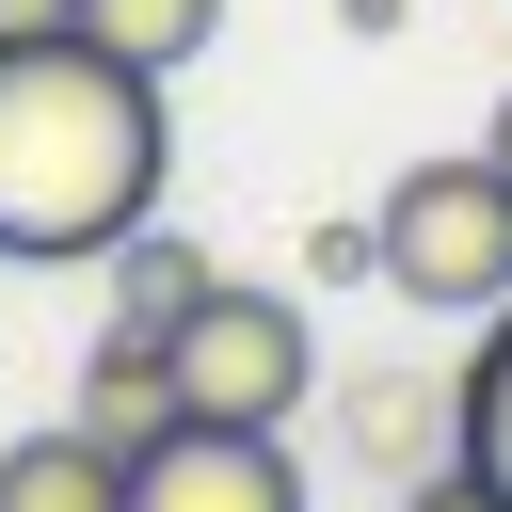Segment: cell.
Masks as SVG:
<instances>
[{
  "label": "cell",
  "instance_id": "obj_10",
  "mask_svg": "<svg viewBox=\"0 0 512 512\" xmlns=\"http://www.w3.org/2000/svg\"><path fill=\"white\" fill-rule=\"evenodd\" d=\"M464 464L512 496V304H496V336L464 352Z\"/></svg>",
  "mask_w": 512,
  "mask_h": 512
},
{
  "label": "cell",
  "instance_id": "obj_7",
  "mask_svg": "<svg viewBox=\"0 0 512 512\" xmlns=\"http://www.w3.org/2000/svg\"><path fill=\"white\" fill-rule=\"evenodd\" d=\"M0 512H128V448H96L80 416L64 432H16L0 448Z\"/></svg>",
  "mask_w": 512,
  "mask_h": 512
},
{
  "label": "cell",
  "instance_id": "obj_9",
  "mask_svg": "<svg viewBox=\"0 0 512 512\" xmlns=\"http://www.w3.org/2000/svg\"><path fill=\"white\" fill-rule=\"evenodd\" d=\"M192 288H208V256H192L176 224H128V240H112V320L176 336V320H192Z\"/></svg>",
  "mask_w": 512,
  "mask_h": 512
},
{
  "label": "cell",
  "instance_id": "obj_5",
  "mask_svg": "<svg viewBox=\"0 0 512 512\" xmlns=\"http://www.w3.org/2000/svg\"><path fill=\"white\" fill-rule=\"evenodd\" d=\"M336 448L400 496V480H432L448 448H464V368H352L336 384Z\"/></svg>",
  "mask_w": 512,
  "mask_h": 512
},
{
  "label": "cell",
  "instance_id": "obj_12",
  "mask_svg": "<svg viewBox=\"0 0 512 512\" xmlns=\"http://www.w3.org/2000/svg\"><path fill=\"white\" fill-rule=\"evenodd\" d=\"M32 32H80V0H0V48H32Z\"/></svg>",
  "mask_w": 512,
  "mask_h": 512
},
{
  "label": "cell",
  "instance_id": "obj_8",
  "mask_svg": "<svg viewBox=\"0 0 512 512\" xmlns=\"http://www.w3.org/2000/svg\"><path fill=\"white\" fill-rule=\"evenodd\" d=\"M80 32H96L112 64H144V80H176V64H208V32H224V0H80Z\"/></svg>",
  "mask_w": 512,
  "mask_h": 512
},
{
  "label": "cell",
  "instance_id": "obj_6",
  "mask_svg": "<svg viewBox=\"0 0 512 512\" xmlns=\"http://www.w3.org/2000/svg\"><path fill=\"white\" fill-rule=\"evenodd\" d=\"M176 416H192V400H176V352H160L144 320H112V336H96V368H80V432L144 464V448H160Z\"/></svg>",
  "mask_w": 512,
  "mask_h": 512
},
{
  "label": "cell",
  "instance_id": "obj_3",
  "mask_svg": "<svg viewBox=\"0 0 512 512\" xmlns=\"http://www.w3.org/2000/svg\"><path fill=\"white\" fill-rule=\"evenodd\" d=\"M160 352H176V400L224 416V432H288V416L320 400V336H304V304L256 288V272H208Z\"/></svg>",
  "mask_w": 512,
  "mask_h": 512
},
{
  "label": "cell",
  "instance_id": "obj_4",
  "mask_svg": "<svg viewBox=\"0 0 512 512\" xmlns=\"http://www.w3.org/2000/svg\"><path fill=\"white\" fill-rule=\"evenodd\" d=\"M128 512H304V464H288V432L176 416V432L128 464Z\"/></svg>",
  "mask_w": 512,
  "mask_h": 512
},
{
  "label": "cell",
  "instance_id": "obj_1",
  "mask_svg": "<svg viewBox=\"0 0 512 512\" xmlns=\"http://www.w3.org/2000/svg\"><path fill=\"white\" fill-rule=\"evenodd\" d=\"M160 80L112 64L96 32H32L0 48V256H112L128 224H160Z\"/></svg>",
  "mask_w": 512,
  "mask_h": 512
},
{
  "label": "cell",
  "instance_id": "obj_13",
  "mask_svg": "<svg viewBox=\"0 0 512 512\" xmlns=\"http://www.w3.org/2000/svg\"><path fill=\"white\" fill-rule=\"evenodd\" d=\"M400 16H416V0H336V32H400Z\"/></svg>",
  "mask_w": 512,
  "mask_h": 512
},
{
  "label": "cell",
  "instance_id": "obj_14",
  "mask_svg": "<svg viewBox=\"0 0 512 512\" xmlns=\"http://www.w3.org/2000/svg\"><path fill=\"white\" fill-rule=\"evenodd\" d=\"M480 144H496V176H512V96H496V128H480Z\"/></svg>",
  "mask_w": 512,
  "mask_h": 512
},
{
  "label": "cell",
  "instance_id": "obj_2",
  "mask_svg": "<svg viewBox=\"0 0 512 512\" xmlns=\"http://www.w3.org/2000/svg\"><path fill=\"white\" fill-rule=\"evenodd\" d=\"M368 240H384V288H400V304L496 320V304H512V176H496V144L416 160V176L368 208Z\"/></svg>",
  "mask_w": 512,
  "mask_h": 512
},
{
  "label": "cell",
  "instance_id": "obj_11",
  "mask_svg": "<svg viewBox=\"0 0 512 512\" xmlns=\"http://www.w3.org/2000/svg\"><path fill=\"white\" fill-rule=\"evenodd\" d=\"M400 512H512V496H496V480H480V464H464V448H448V464H432V480H400Z\"/></svg>",
  "mask_w": 512,
  "mask_h": 512
}]
</instances>
